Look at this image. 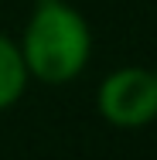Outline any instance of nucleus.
<instances>
[{
    "label": "nucleus",
    "mask_w": 157,
    "mask_h": 160,
    "mask_svg": "<svg viewBox=\"0 0 157 160\" xmlns=\"http://www.w3.org/2000/svg\"><path fill=\"white\" fill-rule=\"evenodd\" d=\"M89 58V28L62 0H41L28 38L24 65L44 82H68Z\"/></svg>",
    "instance_id": "1"
},
{
    "label": "nucleus",
    "mask_w": 157,
    "mask_h": 160,
    "mask_svg": "<svg viewBox=\"0 0 157 160\" xmlns=\"http://www.w3.org/2000/svg\"><path fill=\"white\" fill-rule=\"evenodd\" d=\"M99 109L116 126H144L157 116V75L126 68L106 78L99 92Z\"/></svg>",
    "instance_id": "2"
},
{
    "label": "nucleus",
    "mask_w": 157,
    "mask_h": 160,
    "mask_svg": "<svg viewBox=\"0 0 157 160\" xmlns=\"http://www.w3.org/2000/svg\"><path fill=\"white\" fill-rule=\"evenodd\" d=\"M24 75H28L24 55H21L7 38H0V109L10 106L14 99L21 96V89H24Z\"/></svg>",
    "instance_id": "3"
}]
</instances>
